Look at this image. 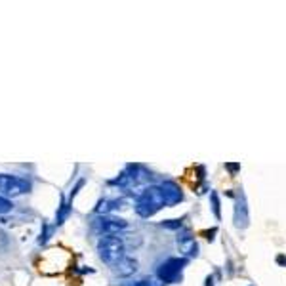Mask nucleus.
Masks as SVG:
<instances>
[{
    "label": "nucleus",
    "mask_w": 286,
    "mask_h": 286,
    "mask_svg": "<svg viewBox=\"0 0 286 286\" xmlns=\"http://www.w3.org/2000/svg\"><path fill=\"white\" fill-rule=\"evenodd\" d=\"M164 206H168V202L164 199V193H162L160 185L147 187L136 200V212L142 217H151Z\"/></svg>",
    "instance_id": "f257e3e1"
},
{
    "label": "nucleus",
    "mask_w": 286,
    "mask_h": 286,
    "mask_svg": "<svg viewBox=\"0 0 286 286\" xmlns=\"http://www.w3.org/2000/svg\"><path fill=\"white\" fill-rule=\"evenodd\" d=\"M124 252H126L124 243L118 237H101L100 241H98V254H100V257L109 267L118 265L126 257Z\"/></svg>",
    "instance_id": "f03ea898"
},
{
    "label": "nucleus",
    "mask_w": 286,
    "mask_h": 286,
    "mask_svg": "<svg viewBox=\"0 0 286 286\" xmlns=\"http://www.w3.org/2000/svg\"><path fill=\"white\" fill-rule=\"evenodd\" d=\"M185 263H187L185 257H170V259H166L158 267V279L162 283H179Z\"/></svg>",
    "instance_id": "7ed1b4c3"
},
{
    "label": "nucleus",
    "mask_w": 286,
    "mask_h": 286,
    "mask_svg": "<svg viewBox=\"0 0 286 286\" xmlns=\"http://www.w3.org/2000/svg\"><path fill=\"white\" fill-rule=\"evenodd\" d=\"M31 189V183L23 178L17 176H10V174H0V191L6 197H19L25 195Z\"/></svg>",
    "instance_id": "20e7f679"
},
{
    "label": "nucleus",
    "mask_w": 286,
    "mask_h": 286,
    "mask_svg": "<svg viewBox=\"0 0 286 286\" xmlns=\"http://www.w3.org/2000/svg\"><path fill=\"white\" fill-rule=\"evenodd\" d=\"M126 227H128V223L124 219L113 217V215H100V217L94 219V229L103 237H116Z\"/></svg>",
    "instance_id": "39448f33"
},
{
    "label": "nucleus",
    "mask_w": 286,
    "mask_h": 286,
    "mask_svg": "<svg viewBox=\"0 0 286 286\" xmlns=\"http://www.w3.org/2000/svg\"><path fill=\"white\" fill-rule=\"evenodd\" d=\"M160 189H162V193H164V199H166V202H168V206H172V204H178L179 200L183 199L181 189L176 185L174 181H164V183L160 185Z\"/></svg>",
    "instance_id": "423d86ee"
},
{
    "label": "nucleus",
    "mask_w": 286,
    "mask_h": 286,
    "mask_svg": "<svg viewBox=\"0 0 286 286\" xmlns=\"http://www.w3.org/2000/svg\"><path fill=\"white\" fill-rule=\"evenodd\" d=\"M114 275H118V277H130V275H134V273L138 271V261L134 259V257H124L118 265H114L113 267Z\"/></svg>",
    "instance_id": "0eeeda50"
},
{
    "label": "nucleus",
    "mask_w": 286,
    "mask_h": 286,
    "mask_svg": "<svg viewBox=\"0 0 286 286\" xmlns=\"http://www.w3.org/2000/svg\"><path fill=\"white\" fill-rule=\"evenodd\" d=\"M178 246H179V252H183L185 256H197V252H199V246L195 243V239L187 233L178 237Z\"/></svg>",
    "instance_id": "6e6552de"
},
{
    "label": "nucleus",
    "mask_w": 286,
    "mask_h": 286,
    "mask_svg": "<svg viewBox=\"0 0 286 286\" xmlns=\"http://www.w3.org/2000/svg\"><path fill=\"white\" fill-rule=\"evenodd\" d=\"M241 214H243V217L248 221V210H246V204H244V199H239V202H237V208H235V221L241 217Z\"/></svg>",
    "instance_id": "1a4fd4ad"
},
{
    "label": "nucleus",
    "mask_w": 286,
    "mask_h": 286,
    "mask_svg": "<svg viewBox=\"0 0 286 286\" xmlns=\"http://www.w3.org/2000/svg\"><path fill=\"white\" fill-rule=\"evenodd\" d=\"M128 286H164V283L160 279H142V281H138V283Z\"/></svg>",
    "instance_id": "9d476101"
},
{
    "label": "nucleus",
    "mask_w": 286,
    "mask_h": 286,
    "mask_svg": "<svg viewBox=\"0 0 286 286\" xmlns=\"http://www.w3.org/2000/svg\"><path fill=\"white\" fill-rule=\"evenodd\" d=\"M210 199H212V210H214V215L219 219V217H221V212H219V199H217V193H215V191L210 193Z\"/></svg>",
    "instance_id": "9b49d317"
},
{
    "label": "nucleus",
    "mask_w": 286,
    "mask_h": 286,
    "mask_svg": "<svg viewBox=\"0 0 286 286\" xmlns=\"http://www.w3.org/2000/svg\"><path fill=\"white\" fill-rule=\"evenodd\" d=\"M183 225V219H168V221H162V227L166 229H179Z\"/></svg>",
    "instance_id": "f8f14e48"
},
{
    "label": "nucleus",
    "mask_w": 286,
    "mask_h": 286,
    "mask_svg": "<svg viewBox=\"0 0 286 286\" xmlns=\"http://www.w3.org/2000/svg\"><path fill=\"white\" fill-rule=\"evenodd\" d=\"M10 210H12V202L8 199H2V197H0V214L10 212Z\"/></svg>",
    "instance_id": "ddd939ff"
},
{
    "label": "nucleus",
    "mask_w": 286,
    "mask_h": 286,
    "mask_svg": "<svg viewBox=\"0 0 286 286\" xmlns=\"http://www.w3.org/2000/svg\"><path fill=\"white\" fill-rule=\"evenodd\" d=\"M225 168H227V170L231 172L233 176H235L237 172L241 170V164H237V162H227V164H225Z\"/></svg>",
    "instance_id": "4468645a"
},
{
    "label": "nucleus",
    "mask_w": 286,
    "mask_h": 286,
    "mask_svg": "<svg viewBox=\"0 0 286 286\" xmlns=\"http://www.w3.org/2000/svg\"><path fill=\"white\" fill-rule=\"evenodd\" d=\"M215 233H217V229H210V231H206V233H204V235H206V239H208V241H214V235Z\"/></svg>",
    "instance_id": "2eb2a0df"
},
{
    "label": "nucleus",
    "mask_w": 286,
    "mask_h": 286,
    "mask_svg": "<svg viewBox=\"0 0 286 286\" xmlns=\"http://www.w3.org/2000/svg\"><path fill=\"white\" fill-rule=\"evenodd\" d=\"M277 263H279V265H286V256L285 254H279V256H277Z\"/></svg>",
    "instance_id": "dca6fc26"
},
{
    "label": "nucleus",
    "mask_w": 286,
    "mask_h": 286,
    "mask_svg": "<svg viewBox=\"0 0 286 286\" xmlns=\"http://www.w3.org/2000/svg\"><path fill=\"white\" fill-rule=\"evenodd\" d=\"M206 286H214V279H212V277L206 279Z\"/></svg>",
    "instance_id": "f3484780"
}]
</instances>
